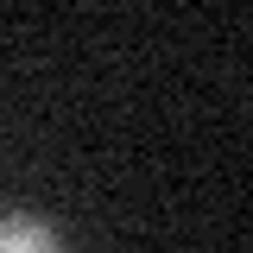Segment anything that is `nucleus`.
I'll return each mask as SVG.
<instances>
[{
  "label": "nucleus",
  "mask_w": 253,
  "mask_h": 253,
  "mask_svg": "<svg viewBox=\"0 0 253 253\" xmlns=\"http://www.w3.org/2000/svg\"><path fill=\"white\" fill-rule=\"evenodd\" d=\"M0 253H63V241H57V228L44 215H0Z\"/></svg>",
  "instance_id": "nucleus-1"
}]
</instances>
